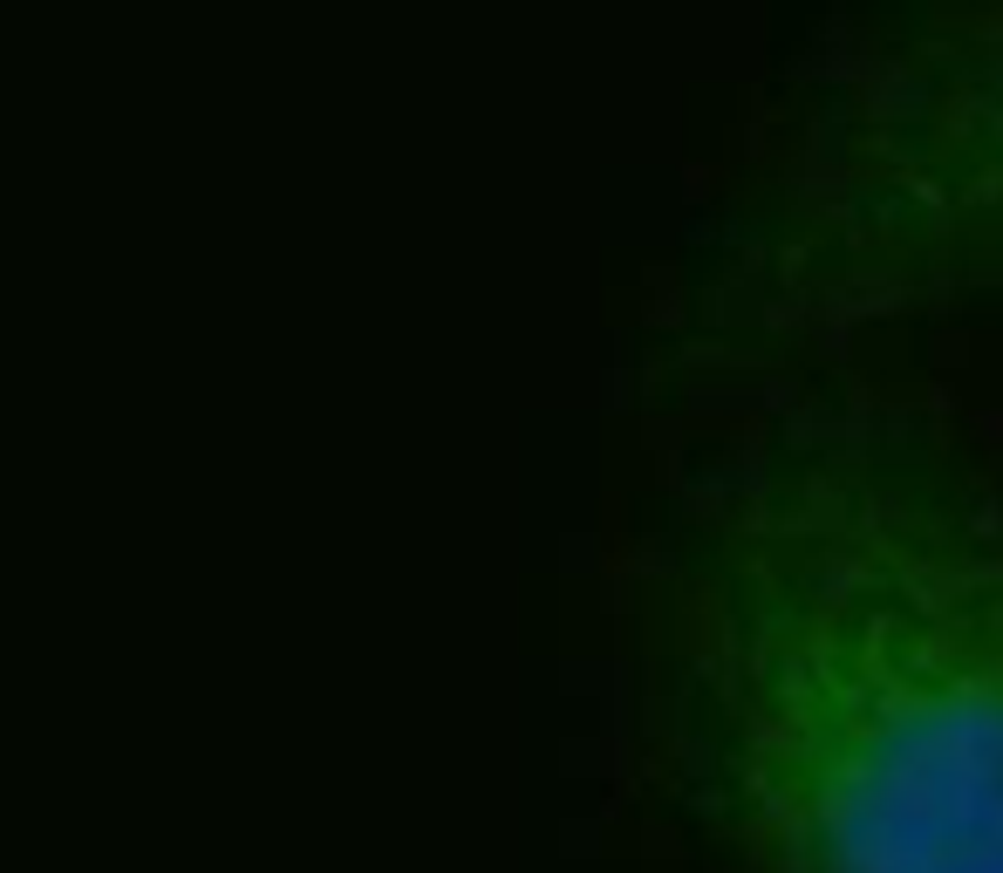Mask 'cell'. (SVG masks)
<instances>
[{
  "label": "cell",
  "instance_id": "6da1fadb",
  "mask_svg": "<svg viewBox=\"0 0 1003 873\" xmlns=\"http://www.w3.org/2000/svg\"><path fill=\"white\" fill-rule=\"evenodd\" d=\"M635 512V771L690 873H1003V430L806 355L710 369Z\"/></svg>",
  "mask_w": 1003,
  "mask_h": 873
},
{
  "label": "cell",
  "instance_id": "7a4b0ae2",
  "mask_svg": "<svg viewBox=\"0 0 1003 873\" xmlns=\"http://www.w3.org/2000/svg\"><path fill=\"white\" fill-rule=\"evenodd\" d=\"M683 376L1003 314V0L833 7L703 171Z\"/></svg>",
  "mask_w": 1003,
  "mask_h": 873
}]
</instances>
